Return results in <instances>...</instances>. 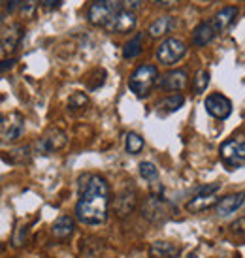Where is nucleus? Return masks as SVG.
Masks as SVG:
<instances>
[{"label":"nucleus","mask_w":245,"mask_h":258,"mask_svg":"<svg viewBox=\"0 0 245 258\" xmlns=\"http://www.w3.org/2000/svg\"><path fill=\"white\" fill-rule=\"evenodd\" d=\"M23 36H25V27L21 23H12L10 27H4L2 29V51L10 53V51L17 49Z\"/></svg>","instance_id":"f8f14e48"},{"label":"nucleus","mask_w":245,"mask_h":258,"mask_svg":"<svg viewBox=\"0 0 245 258\" xmlns=\"http://www.w3.org/2000/svg\"><path fill=\"white\" fill-rule=\"evenodd\" d=\"M183 104H185V96L181 93H173L159 102V109L164 113H173V111L183 108Z\"/></svg>","instance_id":"4be33fe9"},{"label":"nucleus","mask_w":245,"mask_h":258,"mask_svg":"<svg viewBox=\"0 0 245 258\" xmlns=\"http://www.w3.org/2000/svg\"><path fill=\"white\" fill-rule=\"evenodd\" d=\"M159 68L155 64L138 66L129 78V89L138 98H144L153 91V87L159 83Z\"/></svg>","instance_id":"f03ea898"},{"label":"nucleus","mask_w":245,"mask_h":258,"mask_svg":"<svg viewBox=\"0 0 245 258\" xmlns=\"http://www.w3.org/2000/svg\"><path fill=\"white\" fill-rule=\"evenodd\" d=\"M219 188H221V183H211V185H202L196 194H215L219 192Z\"/></svg>","instance_id":"2f4dec72"},{"label":"nucleus","mask_w":245,"mask_h":258,"mask_svg":"<svg viewBox=\"0 0 245 258\" xmlns=\"http://www.w3.org/2000/svg\"><path fill=\"white\" fill-rule=\"evenodd\" d=\"M189 83L187 72L185 70H170L159 79V87L164 91H183Z\"/></svg>","instance_id":"ddd939ff"},{"label":"nucleus","mask_w":245,"mask_h":258,"mask_svg":"<svg viewBox=\"0 0 245 258\" xmlns=\"http://www.w3.org/2000/svg\"><path fill=\"white\" fill-rule=\"evenodd\" d=\"M140 211H142V217L145 221L153 222V224H160V222L168 221L172 217V213H175V206L166 198L159 196V194H149L142 202Z\"/></svg>","instance_id":"7ed1b4c3"},{"label":"nucleus","mask_w":245,"mask_h":258,"mask_svg":"<svg viewBox=\"0 0 245 258\" xmlns=\"http://www.w3.org/2000/svg\"><path fill=\"white\" fill-rule=\"evenodd\" d=\"M140 175L145 181H149V185L159 179V168L153 164V162H140Z\"/></svg>","instance_id":"bb28decb"},{"label":"nucleus","mask_w":245,"mask_h":258,"mask_svg":"<svg viewBox=\"0 0 245 258\" xmlns=\"http://www.w3.org/2000/svg\"><path fill=\"white\" fill-rule=\"evenodd\" d=\"M187 55V43L179 38H166L157 47V60L162 66H173Z\"/></svg>","instance_id":"6e6552de"},{"label":"nucleus","mask_w":245,"mask_h":258,"mask_svg":"<svg viewBox=\"0 0 245 258\" xmlns=\"http://www.w3.org/2000/svg\"><path fill=\"white\" fill-rule=\"evenodd\" d=\"M12 2H14V0H2V6L8 8V6H10V4H12Z\"/></svg>","instance_id":"c9c22d12"},{"label":"nucleus","mask_w":245,"mask_h":258,"mask_svg":"<svg viewBox=\"0 0 245 258\" xmlns=\"http://www.w3.org/2000/svg\"><path fill=\"white\" fill-rule=\"evenodd\" d=\"M144 138L136 134V132H129L127 136H125V149L129 155H138V153H142L144 151Z\"/></svg>","instance_id":"5701e85b"},{"label":"nucleus","mask_w":245,"mask_h":258,"mask_svg":"<svg viewBox=\"0 0 245 258\" xmlns=\"http://www.w3.org/2000/svg\"><path fill=\"white\" fill-rule=\"evenodd\" d=\"M122 10V0H96L89 6L87 19L93 27H106Z\"/></svg>","instance_id":"20e7f679"},{"label":"nucleus","mask_w":245,"mask_h":258,"mask_svg":"<svg viewBox=\"0 0 245 258\" xmlns=\"http://www.w3.org/2000/svg\"><path fill=\"white\" fill-rule=\"evenodd\" d=\"M138 204V194L134 188H125L115 196V202H113V209H115L117 217H129L134 209H136Z\"/></svg>","instance_id":"9b49d317"},{"label":"nucleus","mask_w":245,"mask_h":258,"mask_svg":"<svg viewBox=\"0 0 245 258\" xmlns=\"http://www.w3.org/2000/svg\"><path fill=\"white\" fill-rule=\"evenodd\" d=\"M228 232H230V237L236 243L243 245L245 243V217L232 222L230 226H228Z\"/></svg>","instance_id":"a878e982"},{"label":"nucleus","mask_w":245,"mask_h":258,"mask_svg":"<svg viewBox=\"0 0 245 258\" xmlns=\"http://www.w3.org/2000/svg\"><path fill=\"white\" fill-rule=\"evenodd\" d=\"M179 254V247L172 241H155L149 247L151 258H175Z\"/></svg>","instance_id":"6ab92c4d"},{"label":"nucleus","mask_w":245,"mask_h":258,"mask_svg":"<svg viewBox=\"0 0 245 258\" xmlns=\"http://www.w3.org/2000/svg\"><path fill=\"white\" fill-rule=\"evenodd\" d=\"M177 27V19L172 17V15H164V17H159L157 21H153L147 29V34L155 40L159 38H166L170 32H173V29Z\"/></svg>","instance_id":"2eb2a0df"},{"label":"nucleus","mask_w":245,"mask_h":258,"mask_svg":"<svg viewBox=\"0 0 245 258\" xmlns=\"http://www.w3.org/2000/svg\"><path fill=\"white\" fill-rule=\"evenodd\" d=\"M221 160L228 170H238L245 166V136L238 134L232 136L230 140H226L221 145Z\"/></svg>","instance_id":"39448f33"},{"label":"nucleus","mask_w":245,"mask_h":258,"mask_svg":"<svg viewBox=\"0 0 245 258\" xmlns=\"http://www.w3.org/2000/svg\"><path fill=\"white\" fill-rule=\"evenodd\" d=\"M14 64H15V58H10V60H2V72H8V68L12 70L14 68Z\"/></svg>","instance_id":"f704fd0d"},{"label":"nucleus","mask_w":245,"mask_h":258,"mask_svg":"<svg viewBox=\"0 0 245 258\" xmlns=\"http://www.w3.org/2000/svg\"><path fill=\"white\" fill-rule=\"evenodd\" d=\"M42 6L47 10V12H53V10H58L63 6V0H43Z\"/></svg>","instance_id":"72a5a7b5"},{"label":"nucleus","mask_w":245,"mask_h":258,"mask_svg":"<svg viewBox=\"0 0 245 258\" xmlns=\"http://www.w3.org/2000/svg\"><path fill=\"white\" fill-rule=\"evenodd\" d=\"M219 32L215 30L211 19L209 21H202L200 25H196L195 30H193V43L196 47H206L208 43L213 42V38L217 36Z\"/></svg>","instance_id":"dca6fc26"},{"label":"nucleus","mask_w":245,"mask_h":258,"mask_svg":"<svg viewBox=\"0 0 245 258\" xmlns=\"http://www.w3.org/2000/svg\"><path fill=\"white\" fill-rule=\"evenodd\" d=\"M76 230V221L70 215H60L57 221L51 224V236L58 241H66Z\"/></svg>","instance_id":"f3484780"},{"label":"nucleus","mask_w":245,"mask_h":258,"mask_svg":"<svg viewBox=\"0 0 245 258\" xmlns=\"http://www.w3.org/2000/svg\"><path fill=\"white\" fill-rule=\"evenodd\" d=\"M144 4V0H122V10H130V12H138Z\"/></svg>","instance_id":"473e14b6"},{"label":"nucleus","mask_w":245,"mask_h":258,"mask_svg":"<svg viewBox=\"0 0 245 258\" xmlns=\"http://www.w3.org/2000/svg\"><path fill=\"white\" fill-rule=\"evenodd\" d=\"M204 108H206V111H208L213 119L224 121V119H228L232 115V100L221 93H211L206 96Z\"/></svg>","instance_id":"1a4fd4ad"},{"label":"nucleus","mask_w":245,"mask_h":258,"mask_svg":"<svg viewBox=\"0 0 245 258\" xmlns=\"http://www.w3.org/2000/svg\"><path fill=\"white\" fill-rule=\"evenodd\" d=\"M144 38L145 32H136L134 38H130L129 42L125 43V47H122V58L132 60V58L140 57L142 51H144Z\"/></svg>","instance_id":"412c9836"},{"label":"nucleus","mask_w":245,"mask_h":258,"mask_svg":"<svg viewBox=\"0 0 245 258\" xmlns=\"http://www.w3.org/2000/svg\"><path fill=\"white\" fill-rule=\"evenodd\" d=\"M80 200L76 204L78 221L89 226L104 224L109 213L111 188L106 177L98 173H83L78 181Z\"/></svg>","instance_id":"f257e3e1"},{"label":"nucleus","mask_w":245,"mask_h":258,"mask_svg":"<svg viewBox=\"0 0 245 258\" xmlns=\"http://www.w3.org/2000/svg\"><path fill=\"white\" fill-rule=\"evenodd\" d=\"M217 198L215 194H195V198H191L187 204V209L191 213H202L209 208H215Z\"/></svg>","instance_id":"aec40b11"},{"label":"nucleus","mask_w":245,"mask_h":258,"mask_svg":"<svg viewBox=\"0 0 245 258\" xmlns=\"http://www.w3.org/2000/svg\"><path fill=\"white\" fill-rule=\"evenodd\" d=\"M87 106H89V96L85 93H74L68 100V109H72V111L85 109Z\"/></svg>","instance_id":"cd10ccee"},{"label":"nucleus","mask_w":245,"mask_h":258,"mask_svg":"<svg viewBox=\"0 0 245 258\" xmlns=\"http://www.w3.org/2000/svg\"><path fill=\"white\" fill-rule=\"evenodd\" d=\"M66 144H68V136H66L65 130L57 128V126H51L43 136H40L36 142L32 144V151H34L36 155L47 157L51 153L63 149Z\"/></svg>","instance_id":"423d86ee"},{"label":"nucleus","mask_w":245,"mask_h":258,"mask_svg":"<svg viewBox=\"0 0 245 258\" xmlns=\"http://www.w3.org/2000/svg\"><path fill=\"white\" fill-rule=\"evenodd\" d=\"M209 81H211V74L208 70H198L195 74V79H193V91L196 94H204L209 87Z\"/></svg>","instance_id":"393cba45"},{"label":"nucleus","mask_w":245,"mask_h":258,"mask_svg":"<svg viewBox=\"0 0 245 258\" xmlns=\"http://www.w3.org/2000/svg\"><path fill=\"white\" fill-rule=\"evenodd\" d=\"M25 128H27V122H25V117H23L19 111H12V113H6L2 117V122H0V136H2V144H14V142H19L25 134Z\"/></svg>","instance_id":"0eeeda50"},{"label":"nucleus","mask_w":245,"mask_h":258,"mask_svg":"<svg viewBox=\"0 0 245 258\" xmlns=\"http://www.w3.org/2000/svg\"><path fill=\"white\" fill-rule=\"evenodd\" d=\"M38 6H40V0H23L21 8H19V15L25 19H32L36 15Z\"/></svg>","instance_id":"c85d7f7f"},{"label":"nucleus","mask_w":245,"mask_h":258,"mask_svg":"<svg viewBox=\"0 0 245 258\" xmlns=\"http://www.w3.org/2000/svg\"><path fill=\"white\" fill-rule=\"evenodd\" d=\"M32 145H25V147H17V149L10 151V158H4V160H10V164H25L29 162L30 157H32Z\"/></svg>","instance_id":"b1692460"},{"label":"nucleus","mask_w":245,"mask_h":258,"mask_svg":"<svg viewBox=\"0 0 245 258\" xmlns=\"http://www.w3.org/2000/svg\"><path fill=\"white\" fill-rule=\"evenodd\" d=\"M238 14L239 12L236 6H226V8H223V10H219V12L211 17V23H213V27H215L217 32H224L232 23L236 21Z\"/></svg>","instance_id":"a211bd4d"},{"label":"nucleus","mask_w":245,"mask_h":258,"mask_svg":"<svg viewBox=\"0 0 245 258\" xmlns=\"http://www.w3.org/2000/svg\"><path fill=\"white\" fill-rule=\"evenodd\" d=\"M153 6L157 8H164V10H170V8H175L179 4V0H149Z\"/></svg>","instance_id":"7c9ffc66"},{"label":"nucleus","mask_w":245,"mask_h":258,"mask_svg":"<svg viewBox=\"0 0 245 258\" xmlns=\"http://www.w3.org/2000/svg\"><path fill=\"white\" fill-rule=\"evenodd\" d=\"M136 25H138L136 12L121 10L104 29L108 30L109 34H129V32H132V30L136 29Z\"/></svg>","instance_id":"9d476101"},{"label":"nucleus","mask_w":245,"mask_h":258,"mask_svg":"<svg viewBox=\"0 0 245 258\" xmlns=\"http://www.w3.org/2000/svg\"><path fill=\"white\" fill-rule=\"evenodd\" d=\"M27 234H29V226H17L14 236H12V245L14 247H21L25 243V239H27Z\"/></svg>","instance_id":"c756f323"},{"label":"nucleus","mask_w":245,"mask_h":258,"mask_svg":"<svg viewBox=\"0 0 245 258\" xmlns=\"http://www.w3.org/2000/svg\"><path fill=\"white\" fill-rule=\"evenodd\" d=\"M243 204H245V192L228 194V196H224V198H221V200L217 202L215 213L219 217H228L232 213H236Z\"/></svg>","instance_id":"4468645a"}]
</instances>
